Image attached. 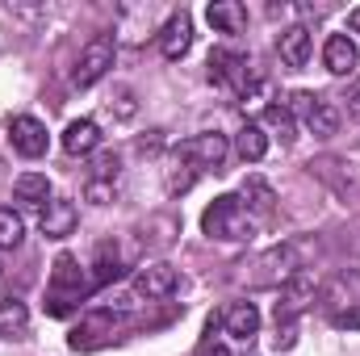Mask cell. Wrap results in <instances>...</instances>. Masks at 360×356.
I'll return each instance as SVG.
<instances>
[{"label":"cell","instance_id":"obj_1","mask_svg":"<svg viewBox=\"0 0 360 356\" xmlns=\"http://www.w3.org/2000/svg\"><path fill=\"white\" fill-rule=\"evenodd\" d=\"M319 306H323V314H327L331 327L356 331L360 327V268L335 272V276L319 289Z\"/></svg>","mask_w":360,"mask_h":356},{"label":"cell","instance_id":"obj_2","mask_svg":"<svg viewBox=\"0 0 360 356\" xmlns=\"http://www.w3.org/2000/svg\"><path fill=\"white\" fill-rule=\"evenodd\" d=\"M201 231H205L210 239H218V243H243V239H252L256 222H252V214L243 210V201H239L235 193H222V197H214V201L205 205Z\"/></svg>","mask_w":360,"mask_h":356},{"label":"cell","instance_id":"obj_3","mask_svg":"<svg viewBox=\"0 0 360 356\" xmlns=\"http://www.w3.org/2000/svg\"><path fill=\"white\" fill-rule=\"evenodd\" d=\"M92 285H96V281L84 272V265L63 252V256L55 260V268H51V314H68L72 302H80Z\"/></svg>","mask_w":360,"mask_h":356},{"label":"cell","instance_id":"obj_4","mask_svg":"<svg viewBox=\"0 0 360 356\" xmlns=\"http://www.w3.org/2000/svg\"><path fill=\"white\" fill-rule=\"evenodd\" d=\"M289 113H297L302 126H306L310 134H319V139H327V134L340 130V109H335L327 96H319V92H293Z\"/></svg>","mask_w":360,"mask_h":356},{"label":"cell","instance_id":"obj_5","mask_svg":"<svg viewBox=\"0 0 360 356\" xmlns=\"http://www.w3.org/2000/svg\"><path fill=\"white\" fill-rule=\"evenodd\" d=\"M319 298V276L310 268H297L285 285H281V302H276V323H297V314Z\"/></svg>","mask_w":360,"mask_h":356},{"label":"cell","instance_id":"obj_6","mask_svg":"<svg viewBox=\"0 0 360 356\" xmlns=\"http://www.w3.org/2000/svg\"><path fill=\"white\" fill-rule=\"evenodd\" d=\"M117 331H122V314H113V310H92V314H84V319L76 323V331H72L68 344H72L76 352H92V348L117 340Z\"/></svg>","mask_w":360,"mask_h":356},{"label":"cell","instance_id":"obj_7","mask_svg":"<svg viewBox=\"0 0 360 356\" xmlns=\"http://www.w3.org/2000/svg\"><path fill=\"white\" fill-rule=\"evenodd\" d=\"M134 293L147 298V302H164L176 293V268L168 260H147V265L134 268Z\"/></svg>","mask_w":360,"mask_h":356},{"label":"cell","instance_id":"obj_8","mask_svg":"<svg viewBox=\"0 0 360 356\" xmlns=\"http://www.w3.org/2000/svg\"><path fill=\"white\" fill-rule=\"evenodd\" d=\"M113 68V38H92L89 46L80 51V63H76V72H72V84L76 89H92L105 72Z\"/></svg>","mask_w":360,"mask_h":356},{"label":"cell","instance_id":"obj_9","mask_svg":"<svg viewBox=\"0 0 360 356\" xmlns=\"http://www.w3.org/2000/svg\"><path fill=\"white\" fill-rule=\"evenodd\" d=\"M8 143H13L17 155H25V160H42L46 147H51V134H46V126H42L38 117L21 113V117L8 122Z\"/></svg>","mask_w":360,"mask_h":356},{"label":"cell","instance_id":"obj_10","mask_svg":"<svg viewBox=\"0 0 360 356\" xmlns=\"http://www.w3.org/2000/svg\"><path fill=\"white\" fill-rule=\"evenodd\" d=\"M205 68H210V72H205V76H210V84L248 92V55L218 46V51H210V63H205Z\"/></svg>","mask_w":360,"mask_h":356},{"label":"cell","instance_id":"obj_11","mask_svg":"<svg viewBox=\"0 0 360 356\" xmlns=\"http://www.w3.org/2000/svg\"><path fill=\"white\" fill-rule=\"evenodd\" d=\"M180 151L201 168V172H218L222 164H226V151H231V143H226V134H218V130H205V134H193V139H184L180 143Z\"/></svg>","mask_w":360,"mask_h":356},{"label":"cell","instance_id":"obj_12","mask_svg":"<svg viewBox=\"0 0 360 356\" xmlns=\"http://www.w3.org/2000/svg\"><path fill=\"white\" fill-rule=\"evenodd\" d=\"M76 222H80V214H76V201H68V197H51L38 210V227L46 239H68L76 231Z\"/></svg>","mask_w":360,"mask_h":356},{"label":"cell","instance_id":"obj_13","mask_svg":"<svg viewBox=\"0 0 360 356\" xmlns=\"http://www.w3.org/2000/svg\"><path fill=\"white\" fill-rule=\"evenodd\" d=\"M188 46H193V21H188V13H172L160 25V55L176 63L188 55Z\"/></svg>","mask_w":360,"mask_h":356},{"label":"cell","instance_id":"obj_14","mask_svg":"<svg viewBox=\"0 0 360 356\" xmlns=\"http://www.w3.org/2000/svg\"><path fill=\"white\" fill-rule=\"evenodd\" d=\"M323 63H327V72H331V76H352V72L360 68L356 42H352L348 34H331V38H327V46H323Z\"/></svg>","mask_w":360,"mask_h":356},{"label":"cell","instance_id":"obj_15","mask_svg":"<svg viewBox=\"0 0 360 356\" xmlns=\"http://www.w3.org/2000/svg\"><path fill=\"white\" fill-rule=\"evenodd\" d=\"M222 327H226V336H235L239 344H248V340L260 336V310L252 302H231L222 310Z\"/></svg>","mask_w":360,"mask_h":356},{"label":"cell","instance_id":"obj_16","mask_svg":"<svg viewBox=\"0 0 360 356\" xmlns=\"http://www.w3.org/2000/svg\"><path fill=\"white\" fill-rule=\"evenodd\" d=\"M197 177H201V168L176 147V151L168 155V168H164V189H168L172 197H180V193H188V189L197 184Z\"/></svg>","mask_w":360,"mask_h":356},{"label":"cell","instance_id":"obj_17","mask_svg":"<svg viewBox=\"0 0 360 356\" xmlns=\"http://www.w3.org/2000/svg\"><path fill=\"white\" fill-rule=\"evenodd\" d=\"M101 147V126L92 117H76L68 130H63V151L68 155H92Z\"/></svg>","mask_w":360,"mask_h":356},{"label":"cell","instance_id":"obj_18","mask_svg":"<svg viewBox=\"0 0 360 356\" xmlns=\"http://www.w3.org/2000/svg\"><path fill=\"white\" fill-rule=\"evenodd\" d=\"M205 17H210V25H214L218 34H243V30H248V8H243L239 0H214V4L205 8Z\"/></svg>","mask_w":360,"mask_h":356},{"label":"cell","instance_id":"obj_19","mask_svg":"<svg viewBox=\"0 0 360 356\" xmlns=\"http://www.w3.org/2000/svg\"><path fill=\"white\" fill-rule=\"evenodd\" d=\"M276 51H281V63L285 68H306L310 63V30L306 25H293L276 38Z\"/></svg>","mask_w":360,"mask_h":356},{"label":"cell","instance_id":"obj_20","mask_svg":"<svg viewBox=\"0 0 360 356\" xmlns=\"http://www.w3.org/2000/svg\"><path fill=\"white\" fill-rule=\"evenodd\" d=\"M239 201H243V210H248V214H260V218L276 210V193H272V184L264 177H248V180H243Z\"/></svg>","mask_w":360,"mask_h":356},{"label":"cell","instance_id":"obj_21","mask_svg":"<svg viewBox=\"0 0 360 356\" xmlns=\"http://www.w3.org/2000/svg\"><path fill=\"white\" fill-rule=\"evenodd\" d=\"M0 336L4 340H25L30 336V306L25 302H17V298L0 302Z\"/></svg>","mask_w":360,"mask_h":356},{"label":"cell","instance_id":"obj_22","mask_svg":"<svg viewBox=\"0 0 360 356\" xmlns=\"http://www.w3.org/2000/svg\"><path fill=\"white\" fill-rule=\"evenodd\" d=\"M235 151H239L248 164H260V160L269 155V130L256 126V122H248V126L235 134Z\"/></svg>","mask_w":360,"mask_h":356},{"label":"cell","instance_id":"obj_23","mask_svg":"<svg viewBox=\"0 0 360 356\" xmlns=\"http://www.w3.org/2000/svg\"><path fill=\"white\" fill-rule=\"evenodd\" d=\"M13 193H17V201L42 210V205L51 201V180L42 177V172H21V177L13 180Z\"/></svg>","mask_w":360,"mask_h":356},{"label":"cell","instance_id":"obj_24","mask_svg":"<svg viewBox=\"0 0 360 356\" xmlns=\"http://www.w3.org/2000/svg\"><path fill=\"white\" fill-rule=\"evenodd\" d=\"M21 239H25V222H21V214L8 210V205H0V248H17Z\"/></svg>","mask_w":360,"mask_h":356},{"label":"cell","instance_id":"obj_25","mask_svg":"<svg viewBox=\"0 0 360 356\" xmlns=\"http://www.w3.org/2000/svg\"><path fill=\"white\" fill-rule=\"evenodd\" d=\"M264 122H269V130H276L281 143H293V113H289V109L269 105V109H264Z\"/></svg>","mask_w":360,"mask_h":356},{"label":"cell","instance_id":"obj_26","mask_svg":"<svg viewBox=\"0 0 360 356\" xmlns=\"http://www.w3.org/2000/svg\"><path fill=\"white\" fill-rule=\"evenodd\" d=\"M109 276H117V248H113V243H101V248H96V272H92V281L105 285Z\"/></svg>","mask_w":360,"mask_h":356},{"label":"cell","instance_id":"obj_27","mask_svg":"<svg viewBox=\"0 0 360 356\" xmlns=\"http://www.w3.org/2000/svg\"><path fill=\"white\" fill-rule=\"evenodd\" d=\"M122 177V160L113 155V151H105V155H96V164H92L89 180H105V184H117Z\"/></svg>","mask_w":360,"mask_h":356},{"label":"cell","instance_id":"obj_28","mask_svg":"<svg viewBox=\"0 0 360 356\" xmlns=\"http://www.w3.org/2000/svg\"><path fill=\"white\" fill-rule=\"evenodd\" d=\"M84 197H89L92 205H109V201L117 197V184H105V180H89V184H84Z\"/></svg>","mask_w":360,"mask_h":356},{"label":"cell","instance_id":"obj_29","mask_svg":"<svg viewBox=\"0 0 360 356\" xmlns=\"http://www.w3.org/2000/svg\"><path fill=\"white\" fill-rule=\"evenodd\" d=\"M297 344V323H276V348H293Z\"/></svg>","mask_w":360,"mask_h":356},{"label":"cell","instance_id":"obj_30","mask_svg":"<svg viewBox=\"0 0 360 356\" xmlns=\"http://www.w3.org/2000/svg\"><path fill=\"white\" fill-rule=\"evenodd\" d=\"M117 113H122V117H130V113H134V92H130V89H117Z\"/></svg>","mask_w":360,"mask_h":356},{"label":"cell","instance_id":"obj_31","mask_svg":"<svg viewBox=\"0 0 360 356\" xmlns=\"http://www.w3.org/2000/svg\"><path fill=\"white\" fill-rule=\"evenodd\" d=\"M197 356H231V348H226V344H218V340H205Z\"/></svg>","mask_w":360,"mask_h":356},{"label":"cell","instance_id":"obj_32","mask_svg":"<svg viewBox=\"0 0 360 356\" xmlns=\"http://www.w3.org/2000/svg\"><path fill=\"white\" fill-rule=\"evenodd\" d=\"M348 117H356V122H360V89L348 92Z\"/></svg>","mask_w":360,"mask_h":356},{"label":"cell","instance_id":"obj_33","mask_svg":"<svg viewBox=\"0 0 360 356\" xmlns=\"http://www.w3.org/2000/svg\"><path fill=\"white\" fill-rule=\"evenodd\" d=\"M348 25H352V34H360V8H352V13H348Z\"/></svg>","mask_w":360,"mask_h":356}]
</instances>
